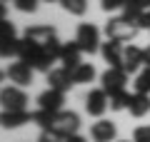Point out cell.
Here are the masks:
<instances>
[{
	"mask_svg": "<svg viewBox=\"0 0 150 142\" xmlns=\"http://www.w3.org/2000/svg\"><path fill=\"white\" fill-rule=\"evenodd\" d=\"M115 135H118V130H115V125H112L110 120H98V122H93V127H90L93 142H112Z\"/></svg>",
	"mask_w": 150,
	"mask_h": 142,
	"instance_id": "obj_13",
	"label": "cell"
},
{
	"mask_svg": "<svg viewBox=\"0 0 150 142\" xmlns=\"http://www.w3.org/2000/svg\"><path fill=\"white\" fill-rule=\"evenodd\" d=\"M108 107H110V97H108V92H105L103 87H100V90H90V92H88V97H85V110H88V115L103 117Z\"/></svg>",
	"mask_w": 150,
	"mask_h": 142,
	"instance_id": "obj_7",
	"label": "cell"
},
{
	"mask_svg": "<svg viewBox=\"0 0 150 142\" xmlns=\"http://www.w3.org/2000/svg\"><path fill=\"white\" fill-rule=\"evenodd\" d=\"M53 120H55V112H50V110H40L38 107V112H33V122L40 125L43 130H50L53 127Z\"/></svg>",
	"mask_w": 150,
	"mask_h": 142,
	"instance_id": "obj_19",
	"label": "cell"
},
{
	"mask_svg": "<svg viewBox=\"0 0 150 142\" xmlns=\"http://www.w3.org/2000/svg\"><path fill=\"white\" fill-rule=\"evenodd\" d=\"M73 85H75L73 70H68V67H55V70H50V72H48V87H55V90H60V92H68Z\"/></svg>",
	"mask_w": 150,
	"mask_h": 142,
	"instance_id": "obj_9",
	"label": "cell"
},
{
	"mask_svg": "<svg viewBox=\"0 0 150 142\" xmlns=\"http://www.w3.org/2000/svg\"><path fill=\"white\" fill-rule=\"evenodd\" d=\"M65 142H88L83 135H70V137H65Z\"/></svg>",
	"mask_w": 150,
	"mask_h": 142,
	"instance_id": "obj_28",
	"label": "cell"
},
{
	"mask_svg": "<svg viewBox=\"0 0 150 142\" xmlns=\"http://www.w3.org/2000/svg\"><path fill=\"white\" fill-rule=\"evenodd\" d=\"M100 82H103V90H105L108 95L120 92V90H125V82H128V72H125L123 67H108L105 72H103Z\"/></svg>",
	"mask_w": 150,
	"mask_h": 142,
	"instance_id": "obj_6",
	"label": "cell"
},
{
	"mask_svg": "<svg viewBox=\"0 0 150 142\" xmlns=\"http://www.w3.org/2000/svg\"><path fill=\"white\" fill-rule=\"evenodd\" d=\"M3 3H8V0H3Z\"/></svg>",
	"mask_w": 150,
	"mask_h": 142,
	"instance_id": "obj_33",
	"label": "cell"
},
{
	"mask_svg": "<svg viewBox=\"0 0 150 142\" xmlns=\"http://www.w3.org/2000/svg\"><path fill=\"white\" fill-rule=\"evenodd\" d=\"M120 142H130V140H120Z\"/></svg>",
	"mask_w": 150,
	"mask_h": 142,
	"instance_id": "obj_32",
	"label": "cell"
},
{
	"mask_svg": "<svg viewBox=\"0 0 150 142\" xmlns=\"http://www.w3.org/2000/svg\"><path fill=\"white\" fill-rule=\"evenodd\" d=\"M63 102H65V92H60L55 87H48L38 97V107L40 110H50V112H60L63 110Z\"/></svg>",
	"mask_w": 150,
	"mask_h": 142,
	"instance_id": "obj_11",
	"label": "cell"
},
{
	"mask_svg": "<svg viewBox=\"0 0 150 142\" xmlns=\"http://www.w3.org/2000/svg\"><path fill=\"white\" fill-rule=\"evenodd\" d=\"M75 42L80 45V50L83 53H88V55H93V53H98L100 50V30H98L93 22H80L78 25V35H75Z\"/></svg>",
	"mask_w": 150,
	"mask_h": 142,
	"instance_id": "obj_3",
	"label": "cell"
},
{
	"mask_svg": "<svg viewBox=\"0 0 150 142\" xmlns=\"http://www.w3.org/2000/svg\"><path fill=\"white\" fill-rule=\"evenodd\" d=\"M5 77L10 80V82H15V85H30L33 82V67L28 63H23V60H18V63H13L10 67L5 70Z\"/></svg>",
	"mask_w": 150,
	"mask_h": 142,
	"instance_id": "obj_10",
	"label": "cell"
},
{
	"mask_svg": "<svg viewBox=\"0 0 150 142\" xmlns=\"http://www.w3.org/2000/svg\"><path fill=\"white\" fill-rule=\"evenodd\" d=\"M133 142H150V127L143 125L133 132Z\"/></svg>",
	"mask_w": 150,
	"mask_h": 142,
	"instance_id": "obj_24",
	"label": "cell"
},
{
	"mask_svg": "<svg viewBox=\"0 0 150 142\" xmlns=\"http://www.w3.org/2000/svg\"><path fill=\"white\" fill-rule=\"evenodd\" d=\"M0 122H3V127H5V130H15V127H23L25 122H33V112H28V110L3 112V117H0Z\"/></svg>",
	"mask_w": 150,
	"mask_h": 142,
	"instance_id": "obj_15",
	"label": "cell"
},
{
	"mask_svg": "<svg viewBox=\"0 0 150 142\" xmlns=\"http://www.w3.org/2000/svg\"><path fill=\"white\" fill-rule=\"evenodd\" d=\"M80 55H83V50H80V45L78 42H63V47H60V63H63V67H68V70H73V67H78L80 65Z\"/></svg>",
	"mask_w": 150,
	"mask_h": 142,
	"instance_id": "obj_14",
	"label": "cell"
},
{
	"mask_svg": "<svg viewBox=\"0 0 150 142\" xmlns=\"http://www.w3.org/2000/svg\"><path fill=\"white\" fill-rule=\"evenodd\" d=\"M145 67H150V45L145 47Z\"/></svg>",
	"mask_w": 150,
	"mask_h": 142,
	"instance_id": "obj_30",
	"label": "cell"
},
{
	"mask_svg": "<svg viewBox=\"0 0 150 142\" xmlns=\"http://www.w3.org/2000/svg\"><path fill=\"white\" fill-rule=\"evenodd\" d=\"M140 27L135 25L133 20H128L125 15H118V18H110L105 22V35L108 40H118V42H128L138 35Z\"/></svg>",
	"mask_w": 150,
	"mask_h": 142,
	"instance_id": "obj_2",
	"label": "cell"
},
{
	"mask_svg": "<svg viewBox=\"0 0 150 142\" xmlns=\"http://www.w3.org/2000/svg\"><path fill=\"white\" fill-rule=\"evenodd\" d=\"M13 3H15V8H18L20 13H35L40 0H13Z\"/></svg>",
	"mask_w": 150,
	"mask_h": 142,
	"instance_id": "obj_23",
	"label": "cell"
},
{
	"mask_svg": "<svg viewBox=\"0 0 150 142\" xmlns=\"http://www.w3.org/2000/svg\"><path fill=\"white\" fill-rule=\"evenodd\" d=\"M38 142H65V137H60L53 130H43V135L38 137Z\"/></svg>",
	"mask_w": 150,
	"mask_h": 142,
	"instance_id": "obj_25",
	"label": "cell"
},
{
	"mask_svg": "<svg viewBox=\"0 0 150 142\" xmlns=\"http://www.w3.org/2000/svg\"><path fill=\"white\" fill-rule=\"evenodd\" d=\"M15 27H13L10 20H5V18H0V42H8V40H15Z\"/></svg>",
	"mask_w": 150,
	"mask_h": 142,
	"instance_id": "obj_22",
	"label": "cell"
},
{
	"mask_svg": "<svg viewBox=\"0 0 150 142\" xmlns=\"http://www.w3.org/2000/svg\"><path fill=\"white\" fill-rule=\"evenodd\" d=\"M0 102H3V112H15V110H25L28 105V95L20 87H3L0 92Z\"/></svg>",
	"mask_w": 150,
	"mask_h": 142,
	"instance_id": "obj_5",
	"label": "cell"
},
{
	"mask_svg": "<svg viewBox=\"0 0 150 142\" xmlns=\"http://www.w3.org/2000/svg\"><path fill=\"white\" fill-rule=\"evenodd\" d=\"M100 8L105 13H112V10H118V8H123V0H100Z\"/></svg>",
	"mask_w": 150,
	"mask_h": 142,
	"instance_id": "obj_26",
	"label": "cell"
},
{
	"mask_svg": "<svg viewBox=\"0 0 150 142\" xmlns=\"http://www.w3.org/2000/svg\"><path fill=\"white\" fill-rule=\"evenodd\" d=\"M23 37L38 42L40 47H45L50 55H55V58L60 60V47H63V42L58 40L55 27H50V25H33V27H28V30H25V35H23Z\"/></svg>",
	"mask_w": 150,
	"mask_h": 142,
	"instance_id": "obj_1",
	"label": "cell"
},
{
	"mask_svg": "<svg viewBox=\"0 0 150 142\" xmlns=\"http://www.w3.org/2000/svg\"><path fill=\"white\" fill-rule=\"evenodd\" d=\"M123 53H125V47L118 40H108L100 45V55L110 67H123Z\"/></svg>",
	"mask_w": 150,
	"mask_h": 142,
	"instance_id": "obj_8",
	"label": "cell"
},
{
	"mask_svg": "<svg viewBox=\"0 0 150 142\" xmlns=\"http://www.w3.org/2000/svg\"><path fill=\"white\" fill-rule=\"evenodd\" d=\"M135 25H138L140 30H150V10H143V13H140V18H138Z\"/></svg>",
	"mask_w": 150,
	"mask_h": 142,
	"instance_id": "obj_27",
	"label": "cell"
},
{
	"mask_svg": "<svg viewBox=\"0 0 150 142\" xmlns=\"http://www.w3.org/2000/svg\"><path fill=\"white\" fill-rule=\"evenodd\" d=\"M60 5H63V10H68L70 15H85V10H88L85 0H60Z\"/></svg>",
	"mask_w": 150,
	"mask_h": 142,
	"instance_id": "obj_20",
	"label": "cell"
},
{
	"mask_svg": "<svg viewBox=\"0 0 150 142\" xmlns=\"http://www.w3.org/2000/svg\"><path fill=\"white\" fill-rule=\"evenodd\" d=\"M110 97V110H128L130 107V100H133V95L128 90H120V92H112L108 95Z\"/></svg>",
	"mask_w": 150,
	"mask_h": 142,
	"instance_id": "obj_18",
	"label": "cell"
},
{
	"mask_svg": "<svg viewBox=\"0 0 150 142\" xmlns=\"http://www.w3.org/2000/svg\"><path fill=\"white\" fill-rule=\"evenodd\" d=\"M53 132H58L60 137H70V135H78L80 130V115L73 110H60L55 112V120H53Z\"/></svg>",
	"mask_w": 150,
	"mask_h": 142,
	"instance_id": "obj_4",
	"label": "cell"
},
{
	"mask_svg": "<svg viewBox=\"0 0 150 142\" xmlns=\"http://www.w3.org/2000/svg\"><path fill=\"white\" fill-rule=\"evenodd\" d=\"M43 3H53V0H43Z\"/></svg>",
	"mask_w": 150,
	"mask_h": 142,
	"instance_id": "obj_31",
	"label": "cell"
},
{
	"mask_svg": "<svg viewBox=\"0 0 150 142\" xmlns=\"http://www.w3.org/2000/svg\"><path fill=\"white\" fill-rule=\"evenodd\" d=\"M130 115L133 117H145L150 112V95H145V92H135L133 95V100H130Z\"/></svg>",
	"mask_w": 150,
	"mask_h": 142,
	"instance_id": "obj_16",
	"label": "cell"
},
{
	"mask_svg": "<svg viewBox=\"0 0 150 142\" xmlns=\"http://www.w3.org/2000/svg\"><path fill=\"white\" fill-rule=\"evenodd\" d=\"M73 80H75V85L93 82V80H95V67H93L90 63H80L78 67H73Z\"/></svg>",
	"mask_w": 150,
	"mask_h": 142,
	"instance_id": "obj_17",
	"label": "cell"
},
{
	"mask_svg": "<svg viewBox=\"0 0 150 142\" xmlns=\"http://www.w3.org/2000/svg\"><path fill=\"white\" fill-rule=\"evenodd\" d=\"M140 65H145V50L138 45H128L123 53V70L130 75V72H138Z\"/></svg>",
	"mask_w": 150,
	"mask_h": 142,
	"instance_id": "obj_12",
	"label": "cell"
},
{
	"mask_svg": "<svg viewBox=\"0 0 150 142\" xmlns=\"http://www.w3.org/2000/svg\"><path fill=\"white\" fill-rule=\"evenodd\" d=\"M135 92L150 95V67H145L143 72H138V77H135Z\"/></svg>",
	"mask_w": 150,
	"mask_h": 142,
	"instance_id": "obj_21",
	"label": "cell"
},
{
	"mask_svg": "<svg viewBox=\"0 0 150 142\" xmlns=\"http://www.w3.org/2000/svg\"><path fill=\"white\" fill-rule=\"evenodd\" d=\"M135 3H138L143 10H150V0H135Z\"/></svg>",
	"mask_w": 150,
	"mask_h": 142,
	"instance_id": "obj_29",
	"label": "cell"
}]
</instances>
